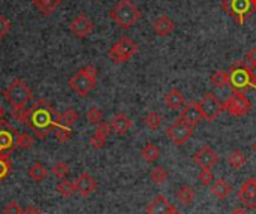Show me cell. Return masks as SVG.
Wrapping results in <instances>:
<instances>
[{
    "instance_id": "cell-1",
    "label": "cell",
    "mask_w": 256,
    "mask_h": 214,
    "mask_svg": "<svg viewBox=\"0 0 256 214\" xmlns=\"http://www.w3.org/2000/svg\"><path fill=\"white\" fill-rule=\"evenodd\" d=\"M58 124V114L46 100H38L30 108V117L26 126L34 130V135L40 140L50 135V130Z\"/></svg>"
},
{
    "instance_id": "cell-23",
    "label": "cell",
    "mask_w": 256,
    "mask_h": 214,
    "mask_svg": "<svg viewBox=\"0 0 256 214\" xmlns=\"http://www.w3.org/2000/svg\"><path fill=\"white\" fill-rule=\"evenodd\" d=\"M226 162H228V165H230L232 170H242V168L246 165L248 158H246V154H244L242 150H232V152L228 154Z\"/></svg>"
},
{
    "instance_id": "cell-43",
    "label": "cell",
    "mask_w": 256,
    "mask_h": 214,
    "mask_svg": "<svg viewBox=\"0 0 256 214\" xmlns=\"http://www.w3.org/2000/svg\"><path fill=\"white\" fill-rule=\"evenodd\" d=\"M244 63H246L248 66H255L256 64V46L250 48V50L246 52V60H244Z\"/></svg>"
},
{
    "instance_id": "cell-36",
    "label": "cell",
    "mask_w": 256,
    "mask_h": 214,
    "mask_svg": "<svg viewBox=\"0 0 256 214\" xmlns=\"http://www.w3.org/2000/svg\"><path fill=\"white\" fill-rule=\"evenodd\" d=\"M12 117H14L16 122L27 124L28 117H30V108H26V106H24V108H15V110H12Z\"/></svg>"
},
{
    "instance_id": "cell-10",
    "label": "cell",
    "mask_w": 256,
    "mask_h": 214,
    "mask_svg": "<svg viewBox=\"0 0 256 214\" xmlns=\"http://www.w3.org/2000/svg\"><path fill=\"white\" fill-rule=\"evenodd\" d=\"M98 84V80H93L90 76H87L82 69H80L70 80H69V87L80 96V98H84L87 96Z\"/></svg>"
},
{
    "instance_id": "cell-47",
    "label": "cell",
    "mask_w": 256,
    "mask_h": 214,
    "mask_svg": "<svg viewBox=\"0 0 256 214\" xmlns=\"http://www.w3.org/2000/svg\"><path fill=\"white\" fill-rule=\"evenodd\" d=\"M230 214H248V213L244 212V208H236L232 213H230Z\"/></svg>"
},
{
    "instance_id": "cell-33",
    "label": "cell",
    "mask_w": 256,
    "mask_h": 214,
    "mask_svg": "<svg viewBox=\"0 0 256 214\" xmlns=\"http://www.w3.org/2000/svg\"><path fill=\"white\" fill-rule=\"evenodd\" d=\"M144 123H146V126L148 128V129H152V130H156V129H159L160 128V124H162V117L158 114V112H148L146 117H144Z\"/></svg>"
},
{
    "instance_id": "cell-3",
    "label": "cell",
    "mask_w": 256,
    "mask_h": 214,
    "mask_svg": "<svg viewBox=\"0 0 256 214\" xmlns=\"http://www.w3.org/2000/svg\"><path fill=\"white\" fill-rule=\"evenodd\" d=\"M32 90L27 86L26 81L15 78L10 81V84L3 90V98L4 100L12 106V110L15 108H24L27 106V104L32 100Z\"/></svg>"
},
{
    "instance_id": "cell-41",
    "label": "cell",
    "mask_w": 256,
    "mask_h": 214,
    "mask_svg": "<svg viewBox=\"0 0 256 214\" xmlns=\"http://www.w3.org/2000/svg\"><path fill=\"white\" fill-rule=\"evenodd\" d=\"M111 124L110 123H105V122H100L99 124H96V132L94 134H99L105 138H108V135L111 134Z\"/></svg>"
},
{
    "instance_id": "cell-22",
    "label": "cell",
    "mask_w": 256,
    "mask_h": 214,
    "mask_svg": "<svg viewBox=\"0 0 256 214\" xmlns=\"http://www.w3.org/2000/svg\"><path fill=\"white\" fill-rule=\"evenodd\" d=\"M232 192V188L225 182V180H216L213 184H212V194L218 198V200H225L231 195Z\"/></svg>"
},
{
    "instance_id": "cell-32",
    "label": "cell",
    "mask_w": 256,
    "mask_h": 214,
    "mask_svg": "<svg viewBox=\"0 0 256 214\" xmlns=\"http://www.w3.org/2000/svg\"><path fill=\"white\" fill-rule=\"evenodd\" d=\"M34 144V140L28 134H16L15 138V147L21 150H30Z\"/></svg>"
},
{
    "instance_id": "cell-21",
    "label": "cell",
    "mask_w": 256,
    "mask_h": 214,
    "mask_svg": "<svg viewBox=\"0 0 256 214\" xmlns=\"http://www.w3.org/2000/svg\"><path fill=\"white\" fill-rule=\"evenodd\" d=\"M62 0H33V6L42 15H51L60 6Z\"/></svg>"
},
{
    "instance_id": "cell-51",
    "label": "cell",
    "mask_w": 256,
    "mask_h": 214,
    "mask_svg": "<svg viewBox=\"0 0 256 214\" xmlns=\"http://www.w3.org/2000/svg\"><path fill=\"white\" fill-rule=\"evenodd\" d=\"M98 2H102V0H98Z\"/></svg>"
},
{
    "instance_id": "cell-2",
    "label": "cell",
    "mask_w": 256,
    "mask_h": 214,
    "mask_svg": "<svg viewBox=\"0 0 256 214\" xmlns=\"http://www.w3.org/2000/svg\"><path fill=\"white\" fill-rule=\"evenodd\" d=\"M142 14L140 8L132 0H120L110 12V18L123 30H128L134 27L140 20Z\"/></svg>"
},
{
    "instance_id": "cell-40",
    "label": "cell",
    "mask_w": 256,
    "mask_h": 214,
    "mask_svg": "<svg viewBox=\"0 0 256 214\" xmlns=\"http://www.w3.org/2000/svg\"><path fill=\"white\" fill-rule=\"evenodd\" d=\"M9 30H10V21L0 14V40L9 33Z\"/></svg>"
},
{
    "instance_id": "cell-28",
    "label": "cell",
    "mask_w": 256,
    "mask_h": 214,
    "mask_svg": "<svg viewBox=\"0 0 256 214\" xmlns=\"http://www.w3.org/2000/svg\"><path fill=\"white\" fill-rule=\"evenodd\" d=\"M76 122H78V112H76L74 108H69V110H66L64 112H62V114L58 116V124H63V126L70 128V126H74Z\"/></svg>"
},
{
    "instance_id": "cell-29",
    "label": "cell",
    "mask_w": 256,
    "mask_h": 214,
    "mask_svg": "<svg viewBox=\"0 0 256 214\" xmlns=\"http://www.w3.org/2000/svg\"><path fill=\"white\" fill-rule=\"evenodd\" d=\"M57 192L63 196V198H70L76 190H75V182L70 180H62L57 186Z\"/></svg>"
},
{
    "instance_id": "cell-6",
    "label": "cell",
    "mask_w": 256,
    "mask_h": 214,
    "mask_svg": "<svg viewBox=\"0 0 256 214\" xmlns=\"http://www.w3.org/2000/svg\"><path fill=\"white\" fill-rule=\"evenodd\" d=\"M138 50H140L138 44H135V42H134L130 38H128V36H122V38L110 48L108 57H110L114 63L120 64V63L129 62V60L138 52Z\"/></svg>"
},
{
    "instance_id": "cell-31",
    "label": "cell",
    "mask_w": 256,
    "mask_h": 214,
    "mask_svg": "<svg viewBox=\"0 0 256 214\" xmlns=\"http://www.w3.org/2000/svg\"><path fill=\"white\" fill-rule=\"evenodd\" d=\"M210 81L216 88H224L225 86H228V72L219 69L210 76Z\"/></svg>"
},
{
    "instance_id": "cell-16",
    "label": "cell",
    "mask_w": 256,
    "mask_h": 214,
    "mask_svg": "<svg viewBox=\"0 0 256 214\" xmlns=\"http://www.w3.org/2000/svg\"><path fill=\"white\" fill-rule=\"evenodd\" d=\"M146 212L148 214H174L177 210L165 196L159 195L147 206Z\"/></svg>"
},
{
    "instance_id": "cell-24",
    "label": "cell",
    "mask_w": 256,
    "mask_h": 214,
    "mask_svg": "<svg viewBox=\"0 0 256 214\" xmlns=\"http://www.w3.org/2000/svg\"><path fill=\"white\" fill-rule=\"evenodd\" d=\"M141 156H142V159H144L147 164H153V162H156V160L160 158V150H159V147H158L156 144L148 142V144H146V146L142 147Z\"/></svg>"
},
{
    "instance_id": "cell-48",
    "label": "cell",
    "mask_w": 256,
    "mask_h": 214,
    "mask_svg": "<svg viewBox=\"0 0 256 214\" xmlns=\"http://www.w3.org/2000/svg\"><path fill=\"white\" fill-rule=\"evenodd\" d=\"M3 116H4V110H3V108L0 106V124H2L3 122H4V120H3Z\"/></svg>"
},
{
    "instance_id": "cell-42",
    "label": "cell",
    "mask_w": 256,
    "mask_h": 214,
    "mask_svg": "<svg viewBox=\"0 0 256 214\" xmlns=\"http://www.w3.org/2000/svg\"><path fill=\"white\" fill-rule=\"evenodd\" d=\"M4 214H22V208L18 206L16 201H10V202L4 207Z\"/></svg>"
},
{
    "instance_id": "cell-20",
    "label": "cell",
    "mask_w": 256,
    "mask_h": 214,
    "mask_svg": "<svg viewBox=\"0 0 256 214\" xmlns=\"http://www.w3.org/2000/svg\"><path fill=\"white\" fill-rule=\"evenodd\" d=\"M164 100H165V105H166L170 110H180V108L184 106V94H183L178 88L170 90V92L165 94Z\"/></svg>"
},
{
    "instance_id": "cell-38",
    "label": "cell",
    "mask_w": 256,
    "mask_h": 214,
    "mask_svg": "<svg viewBox=\"0 0 256 214\" xmlns=\"http://www.w3.org/2000/svg\"><path fill=\"white\" fill-rule=\"evenodd\" d=\"M214 180V174L212 171V168H202V171L200 172V182L204 186H212Z\"/></svg>"
},
{
    "instance_id": "cell-14",
    "label": "cell",
    "mask_w": 256,
    "mask_h": 214,
    "mask_svg": "<svg viewBox=\"0 0 256 214\" xmlns=\"http://www.w3.org/2000/svg\"><path fill=\"white\" fill-rule=\"evenodd\" d=\"M194 162L196 165H200L201 168H213L219 162V156H218V153L212 147L206 146L200 152L195 153Z\"/></svg>"
},
{
    "instance_id": "cell-26",
    "label": "cell",
    "mask_w": 256,
    "mask_h": 214,
    "mask_svg": "<svg viewBox=\"0 0 256 214\" xmlns=\"http://www.w3.org/2000/svg\"><path fill=\"white\" fill-rule=\"evenodd\" d=\"M48 176V170L40 164V162H34L30 168H28V177L32 180H34L36 183H40L46 178Z\"/></svg>"
},
{
    "instance_id": "cell-15",
    "label": "cell",
    "mask_w": 256,
    "mask_h": 214,
    "mask_svg": "<svg viewBox=\"0 0 256 214\" xmlns=\"http://www.w3.org/2000/svg\"><path fill=\"white\" fill-rule=\"evenodd\" d=\"M180 118H182L184 123H188L189 126H192V128L198 126V124L201 123V120H202V114H201V110H200L198 104H196V102H189V104H186L184 108L182 110Z\"/></svg>"
},
{
    "instance_id": "cell-5",
    "label": "cell",
    "mask_w": 256,
    "mask_h": 214,
    "mask_svg": "<svg viewBox=\"0 0 256 214\" xmlns=\"http://www.w3.org/2000/svg\"><path fill=\"white\" fill-rule=\"evenodd\" d=\"M222 8L242 26L256 12V0H224Z\"/></svg>"
},
{
    "instance_id": "cell-37",
    "label": "cell",
    "mask_w": 256,
    "mask_h": 214,
    "mask_svg": "<svg viewBox=\"0 0 256 214\" xmlns=\"http://www.w3.org/2000/svg\"><path fill=\"white\" fill-rule=\"evenodd\" d=\"M104 118V112L98 106H92L88 111H87V120L92 123V124H99Z\"/></svg>"
},
{
    "instance_id": "cell-12",
    "label": "cell",
    "mask_w": 256,
    "mask_h": 214,
    "mask_svg": "<svg viewBox=\"0 0 256 214\" xmlns=\"http://www.w3.org/2000/svg\"><path fill=\"white\" fill-rule=\"evenodd\" d=\"M96 189H98V182L88 172L80 174L78 178L75 180V190L82 198H88L90 195L96 192Z\"/></svg>"
},
{
    "instance_id": "cell-7",
    "label": "cell",
    "mask_w": 256,
    "mask_h": 214,
    "mask_svg": "<svg viewBox=\"0 0 256 214\" xmlns=\"http://www.w3.org/2000/svg\"><path fill=\"white\" fill-rule=\"evenodd\" d=\"M252 104L244 94V92L232 90V94L225 100L224 111H226L232 117H244L250 112Z\"/></svg>"
},
{
    "instance_id": "cell-18",
    "label": "cell",
    "mask_w": 256,
    "mask_h": 214,
    "mask_svg": "<svg viewBox=\"0 0 256 214\" xmlns=\"http://www.w3.org/2000/svg\"><path fill=\"white\" fill-rule=\"evenodd\" d=\"M110 124H111V129L117 135H126L132 128V120L124 112H118L111 118Z\"/></svg>"
},
{
    "instance_id": "cell-27",
    "label": "cell",
    "mask_w": 256,
    "mask_h": 214,
    "mask_svg": "<svg viewBox=\"0 0 256 214\" xmlns=\"http://www.w3.org/2000/svg\"><path fill=\"white\" fill-rule=\"evenodd\" d=\"M52 132H54V138H56L60 144L68 142V141L72 138V130H70V128L63 126V124H56V126L52 128Z\"/></svg>"
},
{
    "instance_id": "cell-30",
    "label": "cell",
    "mask_w": 256,
    "mask_h": 214,
    "mask_svg": "<svg viewBox=\"0 0 256 214\" xmlns=\"http://www.w3.org/2000/svg\"><path fill=\"white\" fill-rule=\"evenodd\" d=\"M168 177H170V174L164 166H156L150 172V178L154 184H164L168 180Z\"/></svg>"
},
{
    "instance_id": "cell-11",
    "label": "cell",
    "mask_w": 256,
    "mask_h": 214,
    "mask_svg": "<svg viewBox=\"0 0 256 214\" xmlns=\"http://www.w3.org/2000/svg\"><path fill=\"white\" fill-rule=\"evenodd\" d=\"M93 28H94V24L86 14H78L69 24L70 33H74L80 39L87 38L93 32Z\"/></svg>"
},
{
    "instance_id": "cell-45",
    "label": "cell",
    "mask_w": 256,
    "mask_h": 214,
    "mask_svg": "<svg viewBox=\"0 0 256 214\" xmlns=\"http://www.w3.org/2000/svg\"><path fill=\"white\" fill-rule=\"evenodd\" d=\"M249 68V74H250V78L254 81V84H256V64L255 66H248Z\"/></svg>"
},
{
    "instance_id": "cell-25",
    "label": "cell",
    "mask_w": 256,
    "mask_h": 214,
    "mask_svg": "<svg viewBox=\"0 0 256 214\" xmlns=\"http://www.w3.org/2000/svg\"><path fill=\"white\" fill-rule=\"evenodd\" d=\"M177 200L180 201V204L189 207V206L194 202V200H195V190H194L190 186L183 184V186H180V189L177 190Z\"/></svg>"
},
{
    "instance_id": "cell-44",
    "label": "cell",
    "mask_w": 256,
    "mask_h": 214,
    "mask_svg": "<svg viewBox=\"0 0 256 214\" xmlns=\"http://www.w3.org/2000/svg\"><path fill=\"white\" fill-rule=\"evenodd\" d=\"M82 72H84L87 76H90V78H93V80H98V69H96L94 66L88 64V66L82 68Z\"/></svg>"
},
{
    "instance_id": "cell-46",
    "label": "cell",
    "mask_w": 256,
    "mask_h": 214,
    "mask_svg": "<svg viewBox=\"0 0 256 214\" xmlns=\"http://www.w3.org/2000/svg\"><path fill=\"white\" fill-rule=\"evenodd\" d=\"M24 214H42L36 207H33V206H30L26 212H24Z\"/></svg>"
},
{
    "instance_id": "cell-8",
    "label": "cell",
    "mask_w": 256,
    "mask_h": 214,
    "mask_svg": "<svg viewBox=\"0 0 256 214\" xmlns=\"http://www.w3.org/2000/svg\"><path fill=\"white\" fill-rule=\"evenodd\" d=\"M198 106L201 110L202 118L207 122H214L224 111V104L213 93H206L204 98L198 102Z\"/></svg>"
},
{
    "instance_id": "cell-49",
    "label": "cell",
    "mask_w": 256,
    "mask_h": 214,
    "mask_svg": "<svg viewBox=\"0 0 256 214\" xmlns=\"http://www.w3.org/2000/svg\"><path fill=\"white\" fill-rule=\"evenodd\" d=\"M252 150H254V152H255V153H256V140H255V141H254V144H252Z\"/></svg>"
},
{
    "instance_id": "cell-50",
    "label": "cell",
    "mask_w": 256,
    "mask_h": 214,
    "mask_svg": "<svg viewBox=\"0 0 256 214\" xmlns=\"http://www.w3.org/2000/svg\"><path fill=\"white\" fill-rule=\"evenodd\" d=\"M174 214H180V213H178V212H176V213H174Z\"/></svg>"
},
{
    "instance_id": "cell-17",
    "label": "cell",
    "mask_w": 256,
    "mask_h": 214,
    "mask_svg": "<svg viewBox=\"0 0 256 214\" xmlns=\"http://www.w3.org/2000/svg\"><path fill=\"white\" fill-rule=\"evenodd\" d=\"M153 30H154V33L158 36L165 38V36L171 34L176 30V22L168 15H159L153 21Z\"/></svg>"
},
{
    "instance_id": "cell-19",
    "label": "cell",
    "mask_w": 256,
    "mask_h": 214,
    "mask_svg": "<svg viewBox=\"0 0 256 214\" xmlns=\"http://www.w3.org/2000/svg\"><path fill=\"white\" fill-rule=\"evenodd\" d=\"M16 130L10 128L8 123L4 124V129L0 128V152H9L15 148V138H16Z\"/></svg>"
},
{
    "instance_id": "cell-4",
    "label": "cell",
    "mask_w": 256,
    "mask_h": 214,
    "mask_svg": "<svg viewBox=\"0 0 256 214\" xmlns=\"http://www.w3.org/2000/svg\"><path fill=\"white\" fill-rule=\"evenodd\" d=\"M228 86L232 90L246 92V90H256V84H254L249 68L244 62L234 63L228 70Z\"/></svg>"
},
{
    "instance_id": "cell-13",
    "label": "cell",
    "mask_w": 256,
    "mask_h": 214,
    "mask_svg": "<svg viewBox=\"0 0 256 214\" xmlns=\"http://www.w3.org/2000/svg\"><path fill=\"white\" fill-rule=\"evenodd\" d=\"M238 200L248 208H256V180L249 178L238 190Z\"/></svg>"
},
{
    "instance_id": "cell-35",
    "label": "cell",
    "mask_w": 256,
    "mask_h": 214,
    "mask_svg": "<svg viewBox=\"0 0 256 214\" xmlns=\"http://www.w3.org/2000/svg\"><path fill=\"white\" fill-rule=\"evenodd\" d=\"M10 160H9V156L6 154V152H0V180L4 178L9 171H10Z\"/></svg>"
},
{
    "instance_id": "cell-39",
    "label": "cell",
    "mask_w": 256,
    "mask_h": 214,
    "mask_svg": "<svg viewBox=\"0 0 256 214\" xmlns=\"http://www.w3.org/2000/svg\"><path fill=\"white\" fill-rule=\"evenodd\" d=\"M105 142H106V138L102 136V135H99V134H94V135L90 138V146H92L93 148H96V150L104 148Z\"/></svg>"
},
{
    "instance_id": "cell-34",
    "label": "cell",
    "mask_w": 256,
    "mask_h": 214,
    "mask_svg": "<svg viewBox=\"0 0 256 214\" xmlns=\"http://www.w3.org/2000/svg\"><path fill=\"white\" fill-rule=\"evenodd\" d=\"M52 174H54V177L58 178V180L66 178L68 174H69V165H68L66 162H57V164L52 166Z\"/></svg>"
},
{
    "instance_id": "cell-9",
    "label": "cell",
    "mask_w": 256,
    "mask_h": 214,
    "mask_svg": "<svg viewBox=\"0 0 256 214\" xmlns=\"http://www.w3.org/2000/svg\"><path fill=\"white\" fill-rule=\"evenodd\" d=\"M166 135H168V138H170L174 144L183 146V144H186V142L192 138V135H194V128L189 126L188 123H184L182 118H178V120H176L171 126H168Z\"/></svg>"
}]
</instances>
